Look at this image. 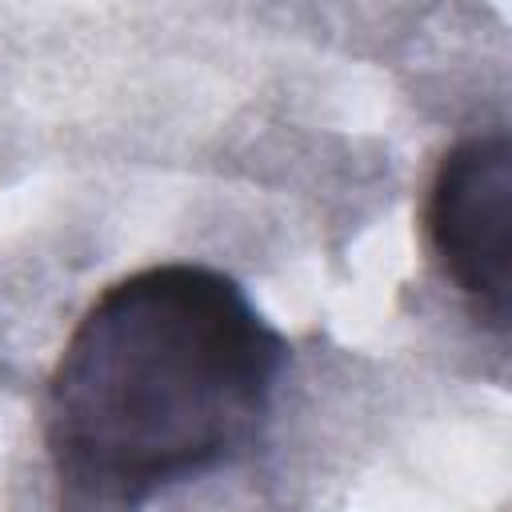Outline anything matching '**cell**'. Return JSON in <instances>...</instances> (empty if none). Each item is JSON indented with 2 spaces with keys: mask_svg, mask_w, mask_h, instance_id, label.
I'll list each match as a JSON object with an SVG mask.
<instances>
[{
  "mask_svg": "<svg viewBox=\"0 0 512 512\" xmlns=\"http://www.w3.org/2000/svg\"><path fill=\"white\" fill-rule=\"evenodd\" d=\"M424 240L468 312L508 336L512 276V140L504 128L456 140L424 192Z\"/></svg>",
  "mask_w": 512,
  "mask_h": 512,
  "instance_id": "obj_2",
  "label": "cell"
},
{
  "mask_svg": "<svg viewBox=\"0 0 512 512\" xmlns=\"http://www.w3.org/2000/svg\"><path fill=\"white\" fill-rule=\"evenodd\" d=\"M288 340L240 280L168 260L112 280L68 332L44 392L60 512H140L256 448Z\"/></svg>",
  "mask_w": 512,
  "mask_h": 512,
  "instance_id": "obj_1",
  "label": "cell"
}]
</instances>
